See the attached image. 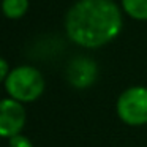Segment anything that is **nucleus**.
<instances>
[{
	"label": "nucleus",
	"mask_w": 147,
	"mask_h": 147,
	"mask_svg": "<svg viewBox=\"0 0 147 147\" xmlns=\"http://www.w3.org/2000/svg\"><path fill=\"white\" fill-rule=\"evenodd\" d=\"M115 111L125 125H147V87L134 86L123 90L117 98Z\"/></svg>",
	"instance_id": "obj_3"
},
{
	"label": "nucleus",
	"mask_w": 147,
	"mask_h": 147,
	"mask_svg": "<svg viewBox=\"0 0 147 147\" xmlns=\"http://www.w3.org/2000/svg\"><path fill=\"white\" fill-rule=\"evenodd\" d=\"M8 147H35L33 142L24 134H18L8 139Z\"/></svg>",
	"instance_id": "obj_8"
},
{
	"label": "nucleus",
	"mask_w": 147,
	"mask_h": 147,
	"mask_svg": "<svg viewBox=\"0 0 147 147\" xmlns=\"http://www.w3.org/2000/svg\"><path fill=\"white\" fill-rule=\"evenodd\" d=\"M98 67L92 59L86 55L74 57L67 67V79L74 89H87L96 81Z\"/></svg>",
	"instance_id": "obj_5"
},
{
	"label": "nucleus",
	"mask_w": 147,
	"mask_h": 147,
	"mask_svg": "<svg viewBox=\"0 0 147 147\" xmlns=\"http://www.w3.org/2000/svg\"><path fill=\"white\" fill-rule=\"evenodd\" d=\"M10 71H11V70H10V67H8L7 60L0 57V84L7 81V78H8V74H10Z\"/></svg>",
	"instance_id": "obj_9"
},
{
	"label": "nucleus",
	"mask_w": 147,
	"mask_h": 147,
	"mask_svg": "<svg viewBox=\"0 0 147 147\" xmlns=\"http://www.w3.org/2000/svg\"><path fill=\"white\" fill-rule=\"evenodd\" d=\"M123 11L138 21H147V0H122Z\"/></svg>",
	"instance_id": "obj_7"
},
{
	"label": "nucleus",
	"mask_w": 147,
	"mask_h": 147,
	"mask_svg": "<svg viewBox=\"0 0 147 147\" xmlns=\"http://www.w3.org/2000/svg\"><path fill=\"white\" fill-rule=\"evenodd\" d=\"M45 87L46 84L41 71L30 65L13 68L5 81V89L10 98L21 101L22 105L36 101L43 95Z\"/></svg>",
	"instance_id": "obj_2"
},
{
	"label": "nucleus",
	"mask_w": 147,
	"mask_h": 147,
	"mask_svg": "<svg viewBox=\"0 0 147 147\" xmlns=\"http://www.w3.org/2000/svg\"><path fill=\"white\" fill-rule=\"evenodd\" d=\"M2 10L10 19H19L29 10V0H2Z\"/></svg>",
	"instance_id": "obj_6"
},
{
	"label": "nucleus",
	"mask_w": 147,
	"mask_h": 147,
	"mask_svg": "<svg viewBox=\"0 0 147 147\" xmlns=\"http://www.w3.org/2000/svg\"><path fill=\"white\" fill-rule=\"evenodd\" d=\"M27 112L21 101L13 98L0 100V138L11 139L26 127Z\"/></svg>",
	"instance_id": "obj_4"
},
{
	"label": "nucleus",
	"mask_w": 147,
	"mask_h": 147,
	"mask_svg": "<svg viewBox=\"0 0 147 147\" xmlns=\"http://www.w3.org/2000/svg\"><path fill=\"white\" fill-rule=\"evenodd\" d=\"M65 30L81 48H101L120 33L122 13L112 0H79L68 10Z\"/></svg>",
	"instance_id": "obj_1"
}]
</instances>
